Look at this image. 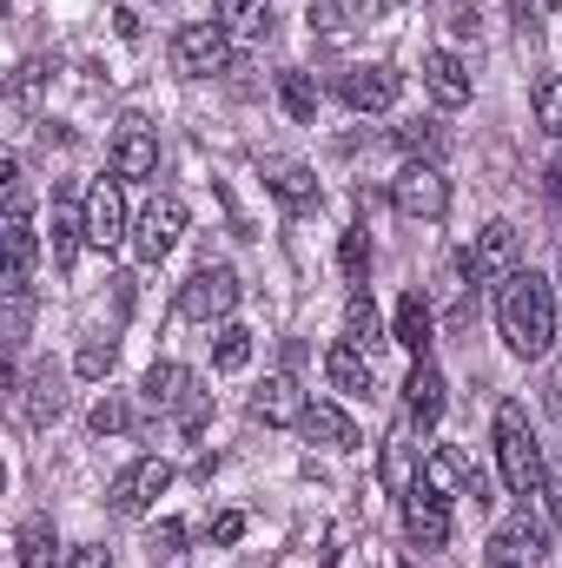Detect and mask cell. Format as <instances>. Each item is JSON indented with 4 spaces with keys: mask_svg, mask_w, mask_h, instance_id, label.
Listing matches in <instances>:
<instances>
[{
    "mask_svg": "<svg viewBox=\"0 0 562 568\" xmlns=\"http://www.w3.org/2000/svg\"><path fill=\"white\" fill-rule=\"evenodd\" d=\"M398 145H404V152H423V159H436V152H443V133H436L430 120H411V126H398Z\"/></svg>",
    "mask_w": 562,
    "mask_h": 568,
    "instance_id": "obj_38",
    "label": "cell"
},
{
    "mask_svg": "<svg viewBox=\"0 0 562 568\" xmlns=\"http://www.w3.org/2000/svg\"><path fill=\"white\" fill-rule=\"evenodd\" d=\"M430 337H436V317H430L423 291H411V297L398 304V317H391V344H404L411 357H430Z\"/></svg>",
    "mask_w": 562,
    "mask_h": 568,
    "instance_id": "obj_20",
    "label": "cell"
},
{
    "mask_svg": "<svg viewBox=\"0 0 562 568\" xmlns=\"http://www.w3.org/2000/svg\"><path fill=\"white\" fill-rule=\"evenodd\" d=\"M496 463H503V483L516 496H543L550 463H543V443L523 417V404H496Z\"/></svg>",
    "mask_w": 562,
    "mask_h": 568,
    "instance_id": "obj_2",
    "label": "cell"
},
{
    "mask_svg": "<svg viewBox=\"0 0 562 568\" xmlns=\"http://www.w3.org/2000/svg\"><path fill=\"white\" fill-rule=\"evenodd\" d=\"M53 556H60L53 516H20V529H13V562L20 568H53Z\"/></svg>",
    "mask_w": 562,
    "mask_h": 568,
    "instance_id": "obj_21",
    "label": "cell"
},
{
    "mask_svg": "<svg viewBox=\"0 0 562 568\" xmlns=\"http://www.w3.org/2000/svg\"><path fill=\"white\" fill-rule=\"evenodd\" d=\"M279 100L291 120H318V80L311 73H298V67H284L279 73Z\"/></svg>",
    "mask_w": 562,
    "mask_h": 568,
    "instance_id": "obj_31",
    "label": "cell"
},
{
    "mask_svg": "<svg viewBox=\"0 0 562 568\" xmlns=\"http://www.w3.org/2000/svg\"><path fill=\"white\" fill-rule=\"evenodd\" d=\"M324 377H331V390H344V397H371V384H378L371 357H364L358 344H344V337L324 351Z\"/></svg>",
    "mask_w": 562,
    "mask_h": 568,
    "instance_id": "obj_18",
    "label": "cell"
},
{
    "mask_svg": "<svg viewBox=\"0 0 562 568\" xmlns=\"http://www.w3.org/2000/svg\"><path fill=\"white\" fill-rule=\"evenodd\" d=\"M172 67H179L185 80H212V73H225V67H232V33H225L219 20H192V27H179V40H172Z\"/></svg>",
    "mask_w": 562,
    "mask_h": 568,
    "instance_id": "obj_4",
    "label": "cell"
},
{
    "mask_svg": "<svg viewBox=\"0 0 562 568\" xmlns=\"http://www.w3.org/2000/svg\"><path fill=\"white\" fill-rule=\"evenodd\" d=\"M490 549H496V562H516V556L543 562V556H550V523H543V516H530V509H516V516H510V529H503Z\"/></svg>",
    "mask_w": 562,
    "mask_h": 568,
    "instance_id": "obj_19",
    "label": "cell"
},
{
    "mask_svg": "<svg viewBox=\"0 0 562 568\" xmlns=\"http://www.w3.org/2000/svg\"><path fill=\"white\" fill-rule=\"evenodd\" d=\"M510 265H516V225H510V219H490V225L476 232V245H463V258H456V272L470 284L503 278Z\"/></svg>",
    "mask_w": 562,
    "mask_h": 568,
    "instance_id": "obj_10",
    "label": "cell"
},
{
    "mask_svg": "<svg viewBox=\"0 0 562 568\" xmlns=\"http://www.w3.org/2000/svg\"><path fill=\"white\" fill-rule=\"evenodd\" d=\"M530 106H536V126H543L550 140H562V73H543V80H536Z\"/></svg>",
    "mask_w": 562,
    "mask_h": 568,
    "instance_id": "obj_32",
    "label": "cell"
},
{
    "mask_svg": "<svg viewBox=\"0 0 562 568\" xmlns=\"http://www.w3.org/2000/svg\"><path fill=\"white\" fill-rule=\"evenodd\" d=\"M87 429H93V436H127V429H133V404H127V397H100L93 417H87Z\"/></svg>",
    "mask_w": 562,
    "mask_h": 568,
    "instance_id": "obj_34",
    "label": "cell"
},
{
    "mask_svg": "<svg viewBox=\"0 0 562 568\" xmlns=\"http://www.w3.org/2000/svg\"><path fill=\"white\" fill-rule=\"evenodd\" d=\"M239 272L232 265H205V272H192L185 291H179V317L185 324H219V317H232V304H239Z\"/></svg>",
    "mask_w": 562,
    "mask_h": 568,
    "instance_id": "obj_5",
    "label": "cell"
},
{
    "mask_svg": "<svg viewBox=\"0 0 562 568\" xmlns=\"http://www.w3.org/2000/svg\"><path fill=\"white\" fill-rule=\"evenodd\" d=\"M33 212H27V192L20 185H7V278L0 284H27L33 272Z\"/></svg>",
    "mask_w": 562,
    "mask_h": 568,
    "instance_id": "obj_13",
    "label": "cell"
},
{
    "mask_svg": "<svg viewBox=\"0 0 562 568\" xmlns=\"http://www.w3.org/2000/svg\"><path fill=\"white\" fill-rule=\"evenodd\" d=\"M120 239H133L127 179H93V192H87V245H93V252H113Z\"/></svg>",
    "mask_w": 562,
    "mask_h": 568,
    "instance_id": "obj_7",
    "label": "cell"
},
{
    "mask_svg": "<svg viewBox=\"0 0 562 568\" xmlns=\"http://www.w3.org/2000/svg\"><path fill=\"white\" fill-rule=\"evenodd\" d=\"M543 192H550V205L562 212V159H550V172H543Z\"/></svg>",
    "mask_w": 562,
    "mask_h": 568,
    "instance_id": "obj_43",
    "label": "cell"
},
{
    "mask_svg": "<svg viewBox=\"0 0 562 568\" xmlns=\"http://www.w3.org/2000/svg\"><path fill=\"white\" fill-rule=\"evenodd\" d=\"M510 13H516V27H523V33H536V7H530V0H510Z\"/></svg>",
    "mask_w": 562,
    "mask_h": 568,
    "instance_id": "obj_44",
    "label": "cell"
},
{
    "mask_svg": "<svg viewBox=\"0 0 562 568\" xmlns=\"http://www.w3.org/2000/svg\"><path fill=\"white\" fill-rule=\"evenodd\" d=\"M73 371H80V377H107V371H113V337H93V344H80Z\"/></svg>",
    "mask_w": 562,
    "mask_h": 568,
    "instance_id": "obj_39",
    "label": "cell"
},
{
    "mask_svg": "<svg viewBox=\"0 0 562 568\" xmlns=\"http://www.w3.org/2000/svg\"><path fill=\"white\" fill-rule=\"evenodd\" d=\"M60 410H67L60 371H53V364H33V377H27V424H53Z\"/></svg>",
    "mask_w": 562,
    "mask_h": 568,
    "instance_id": "obj_26",
    "label": "cell"
},
{
    "mask_svg": "<svg viewBox=\"0 0 562 568\" xmlns=\"http://www.w3.org/2000/svg\"><path fill=\"white\" fill-rule=\"evenodd\" d=\"M165 489H172V463H165V456H140L133 469H120V476H113L107 503H113V516H145Z\"/></svg>",
    "mask_w": 562,
    "mask_h": 568,
    "instance_id": "obj_8",
    "label": "cell"
},
{
    "mask_svg": "<svg viewBox=\"0 0 562 568\" xmlns=\"http://www.w3.org/2000/svg\"><path fill=\"white\" fill-rule=\"evenodd\" d=\"M245 364H252V331L245 324H219L212 331V371L219 377H239Z\"/></svg>",
    "mask_w": 562,
    "mask_h": 568,
    "instance_id": "obj_28",
    "label": "cell"
},
{
    "mask_svg": "<svg viewBox=\"0 0 562 568\" xmlns=\"http://www.w3.org/2000/svg\"><path fill=\"white\" fill-rule=\"evenodd\" d=\"M423 87H430V100H436L443 113H456V106H470V93H476V80H470V67H463V53H450V47H436V53L423 60Z\"/></svg>",
    "mask_w": 562,
    "mask_h": 568,
    "instance_id": "obj_12",
    "label": "cell"
},
{
    "mask_svg": "<svg viewBox=\"0 0 562 568\" xmlns=\"http://www.w3.org/2000/svg\"><path fill=\"white\" fill-rule=\"evenodd\" d=\"M219 27L239 40H265L272 33V0H219Z\"/></svg>",
    "mask_w": 562,
    "mask_h": 568,
    "instance_id": "obj_27",
    "label": "cell"
},
{
    "mask_svg": "<svg viewBox=\"0 0 562 568\" xmlns=\"http://www.w3.org/2000/svg\"><path fill=\"white\" fill-rule=\"evenodd\" d=\"M543 489H550V523H562V476L556 483H543Z\"/></svg>",
    "mask_w": 562,
    "mask_h": 568,
    "instance_id": "obj_45",
    "label": "cell"
},
{
    "mask_svg": "<svg viewBox=\"0 0 562 568\" xmlns=\"http://www.w3.org/2000/svg\"><path fill=\"white\" fill-rule=\"evenodd\" d=\"M391 205L404 212V219H443L450 212V179H443V165L436 159H411L398 179H391Z\"/></svg>",
    "mask_w": 562,
    "mask_h": 568,
    "instance_id": "obj_3",
    "label": "cell"
},
{
    "mask_svg": "<svg viewBox=\"0 0 562 568\" xmlns=\"http://www.w3.org/2000/svg\"><path fill=\"white\" fill-rule=\"evenodd\" d=\"M179 239H185V199L159 192L140 219H133V258H140V265H159Z\"/></svg>",
    "mask_w": 562,
    "mask_h": 568,
    "instance_id": "obj_6",
    "label": "cell"
},
{
    "mask_svg": "<svg viewBox=\"0 0 562 568\" xmlns=\"http://www.w3.org/2000/svg\"><path fill=\"white\" fill-rule=\"evenodd\" d=\"M418 483H430L436 496H470V489H476V469L463 463V449H430Z\"/></svg>",
    "mask_w": 562,
    "mask_h": 568,
    "instance_id": "obj_22",
    "label": "cell"
},
{
    "mask_svg": "<svg viewBox=\"0 0 562 568\" xmlns=\"http://www.w3.org/2000/svg\"><path fill=\"white\" fill-rule=\"evenodd\" d=\"M404 536H411V549H443L450 542V496H436L430 483H418L411 496H404Z\"/></svg>",
    "mask_w": 562,
    "mask_h": 568,
    "instance_id": "obj_11",
    "label": "cell"
},
{
    "mask_svg": "<svg viewBox=\"0 0 562 568\" xmlns=\"http://www.w3.org/2000/svg\"><path fill=\"white\" fill-rule=\"evenodd\" d=\"M344 344H358L364 357H371L378 344H391V337H384V317H378V304H371V291H364V284H358V291H351V304H344Z\"/></svg>",
    "mask_w": 562,
    "mask_h": 568,
    "instance_id": "obj_25",
    "label": "cell"
},
{
    "mask_svg": "<svg viewBox=\"0 0 562 568\" xmlns=\"http://www.w3.org/2000/svg\"><path fill=\"white\" fill-rule=\"evenodd\" d=\"M304 410H311V404H304V390H298V377H265V384H259V390H252V417H259V424H272V429H284V424H304Z\"/></svg>",
    "mask_w": 562,
    "mask_h": 568,
    "instance_id": "obj_14",
    "label": "cell"
},
{
    "mask_svg": "<svg viewBox=\"0 0 562 568\" xmlns=\"http://www.w3.org/2000/svg\"><path fill=\"white\" fill-rule=\"evenodd\" d=\"M145 549H152V562H172V556L185 549V529H179L172 516H159V523L145 529Z\"/></svg>",
    "mask_w": 562,
    "mask_h": 568,
    "instance_id": "obj_37",
    "label": "cell"
},
{
    "mask_svg": "<svg viewBox=\"0 0 562 568\" xmlns=\"http://www.w3.org/2000/svg\"><path fill=\"white\" fill-rule=\"evenodd\" d=\"M47 239H53V272H73V258H80V245H87V205H73V199L60 192L53 212H47Z\"/></svg>",
    "mask_w": 562,
    "mask_h": 568,
    "instance_id": "obj_15",
    "label": "cell"
},
{
    "mask_svg": "<svg viewBox=\"0 0 562 568\" xmlns=\"http://www.w3.org/2000/svg\"><path fill=\"white\" fill-rule=\"evenodd\" d=\"M490 568H516V562H490Z\"/></svg>",
    "mask_w": 562,
    "mask_h": 568,
    "instance_id": "obj_47",
    "label": "cell"
},
{
    "mask_svg": "<svg viewBox=\"0 0 562 568\" xmlns=\"http://www.w3.org/2000/svg\"><path fill=\"white\" fill-rule=\"evenodd\" d=\"M338 265H344V278L364 284V272H371V225H351V232L338 239Z\"/></svg>",
    "mask_w": 562,
    "mask_h": 568,
    "instance_id": "obj_33",
    "label": "cell"
},
{
    "mask_svg": "<svg viewBox=\"0 0 562 568\" xmlns=\"http://www.w3.org/2000/svg\"><path fill=\"white\" fill-rule=\"evenodd\" d=\"M152 172H159V133L133 120V126L113 140V179H127V185H133V179H152Z\"/></svg>",
    "mask_w": 562,
    "mask_h": 568,
    "instance_id": "obj_17",
    "label": "cell"
},
{
    "mask_svg": "<svg viewBox=\"0 0 562 568\" xmlns=\"http://www.w3.org/2000/svg\"><path fill=\"white\" fill-rule=\"evenodd\" d=\"M496 324H503V344L516 357H543L556 344V291L543 272H510L503 297H496Z\"/></svg>",
    "mask_w": 562,
    "mask_h": 568,
    "instance_id": "obj_1",
    "label": "cell"
},
{
    "mask_svg": "<svg viewBox=\"0 0 562 568\" xmlns=\"http://www.w3.org/2000/svg\"><path fill=\"white\" fill-rule=\"evenodd\" d=\"M67 568H113V549H107V542H87V549L67 556Z\"/></svg>",
    "mask_w": 562,
    "mask_h": 568,
    "instance_id": "obj_42",
    "label": "cell"
},
{
    "mask_svg": "<svg viewBox=\"0 0 562 568\" xmlns=\"http://www.w3.org/2000/svg\"><path fill=\"white\" fill-rule=\"evenodd\" d=\"M205 417H212V397H205V390H192V397L179 404V424H185V429H205Z\"/></svg>",
    "mask_w": 562,
    "mask_h": 568,
    "instance_id": "obj_41",
    "label": "cell"
},
{
    "mask_svg": "<svg viewBox=\"0 0 562 568\" xmlns=\"http://www.w3.org/2000/svg\"><path fill=\"white\" fill-rule=\"evenodd\" d=\"M398 93H404V73L398 67H351V73H338V100L351 106V113H391L398 106Z\"/></svg>",
    "mask_w": 562,
    "mask_h": 568,
    "instance_id": "obj_9",
    "label": "cell"
},
{
    "mask_svg": "<svg viewBox=\"0 0 562 568\" xmlns=\"http://www.w3.org/2000/svg\"><path fill=\"white\" fill-rule=\"evenodd\" d=\"M298 429H304V436H311L318 449H358V443H364V436H358V424H351V417H344L338 404H311Z\"/></svg>",
    "mask_w": 562,
    "mask_h": 568,
    "instance_id": "obj_24",
    "label": "cell"
},
{
    "mask_svg": "<svg viewBox=\"0 0 562 568\" xmlns=\"http://www.w3.org/2000/svg\"><path fill=\"white\" fill-rule=\"evenodd\" d=\"M404 417H411L418 429H430L436 417H443V371H436L430 357H418L411 377H404Z\"/></svg>",
    "mask_w": 562,
    "mask_h": 568,
    "instance_id": "obj_16",
    "label": "cell"
},
{
    "mask_svg": "<svg viewBox=\"0 0 562 568\" xmlns=\"http://www.w3.org/2000/svg\"><path fill=\"white\" fill-rule=\"evenodd\" d=\"M33 100H40V67L27 60V67L13 73V87H7V106H13V120H27V113H33Z\"/></svg>",
    "mask_w": 562,
    "mask_h": 568,
    "instance_id": "obj_36",
    "label": "cell"
},
{
    "mask_svg": "<svg viewBox=\"0 0 562 568\" xmlns=\"http://www.w3.org/2000/svg\"><path fill=\"white\" fill-rule=\"evenodd\" d=\"M239 536H245V516H239V509H219V516H212V542H219V549H232Z\"/></svg>",
    "mask_w": 562,
    "mask_h": 568,
    "instance_id": "obj_40",
    "label": "cell"
},
{
    "mask_svg": "<svg viewBox=\"0 0 562 568\" xmlns=\"http://www.w3.org/2000/svg\"><path fill=\"white\" fill-rule=\"evenodd\" d=\"M550 410H556V417H562V364H556V371H550Z\"/></svg>",
    "mask_w": 562,
    "mask_h": 568,
    "instance_id": "obj_46",
    "label": "cell"
},
{
    "mask_svg": "<svg viewBox=\"0 0 562 568\" xmlns=\"http://www.w3.org/2000/svg\"><path fill=\"white\" fill-rule=\"evenodd\" d=\"M378 469H384V489H391V496H398V503H404V496H411V489H418V456H411V443H398V436H391V443H384V463H378Z\"/></svg>",
    "mask_w": 562,
    "mask_h": 568,
    "instance_id": "obj_30",
    "label": "cell"
},
{
    "mask_svg": "<svg viewBox=\"0 0 562 568\" xmlns=\"http://www.w3.org/2000/svg\"><path fill=\"white\" fill-rule=\"evenodd\" d=\"M304 20H311V33H344V27L358 20V7H351V0H311Z\"/></svg>",
    "mask_w": 562,
    "mask_h": 568,
    "instance_id": "obj_35",
    "label": "cell"
},
{
    "mask_svg": "<svg viewBox=\"0 0 562 568\" xmlns=\"http://www.w3.org/2000/svg\"><path fill=\"white\" fill-rule=\"evenodd\" d=\"M140 390H145V404H152V410H179V404L192 397V371H185V364H172V357H159V364L140 377Z\"/></svg>",
    "mask_w": 562,
    "mask_h": 568,
    "instance_id": "obj_23",
    "label": "cell"
},
{
    "mask_svg": "<svg viewBox=\"0 0 562 568\" xmlns=\"http://www.w3.org/2000/svg\"><path fill=\"white\" fill-rule=\"evenodd\" d=\"M272 199H279L284 212L318 205V179H311V165H279V172H272Z\"/></svg>",
    "mask_w": 562,
    "mask_h": 568,
    "instance_id": "obj_29",
    "label": "cell"
}]
</instances>
